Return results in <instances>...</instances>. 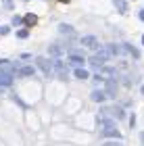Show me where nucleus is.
I'll return each mask as SVG.
<instances>
[{
  "mask_svg": "<svg viewBox=\"0 0 144 146\" xmlns=\"http://www.w3.org/2000/svg\"><path fill=\"white\" fill-rule=\"evenodd\" d=\"M104 92L109 94V98H115L117 96V79H104Z\"/></svg>",
  "mask_w": 144,
  "mask_h": 146,
  "instance_id": "obj_4",
  "label": "nucleus"
},
{
  "mask_svg": "<svg viewBox=\"0 0 144 146\" xmlns=\"http://www.w3.org/2000/svg\"><path fill=\"white\" fill-rule=\"evenodd\" d=\"M102 113H104V115L109 113V115H113V117H117V119H121L123 115H125L121 107H113V109H102Z\"/></svg>",
  "mask_w": 144,
  "mask_h": 146,
  "instance_id": "obj_11",
  "label": "nucleus"
},
{
  "mask_svg": "<svg viewBox=\"0 0 144 146\" xmlns=\"http://www.w3.org/2000/svg\"><path fill=\"white\" fill-rule=\"evenodd\" d=\"M52 73L58 77V79H67L69 77V69H67V63L61 61V58H54L52 61Z\"/></svg>",
  "mask_w": 144,
  "mask_h": 146,
  "instance_id": "obj_2",
  "label": "nucleus"
},
{
  "mask_svg": "<svg viewBox=\"0 0 144 146\" xmlns=\"http://www.w3.org/2000/svg\"><path fill=\"white\" fill-rule=\"evenodd\" d=\"M67 63L73 65V67H84L86 58H84L82 54H77V52H71V54H67Z\"/></svg>",
  "mask_w": 144,
  "mask_h": 146,
  "instance_id": "obj_6",
  "label": "nucleus"
},
{
  "mask_svg": "<svg viewBox=\"0 0 144 146\" xmlns=\"http://www.w3.org/2000/svg\"><path fill=\"white\" fill-rule=\"evenodd\" d=\"M17 38H21V40L29 38V29H19V31H17Z\"/></svg>",
  "mask_w": 144,
  "mask_h": 146,
  "instance_id": "obj_18",
  "label": "nucleus"
},
{
  "mask_svg": "<svg viewBox=\"0 0 144 146\" xmlns=\"http://www.w3.org/2000/svg\"><path fill=\"white\" fill-rule=\"evenodd\" d=\"M125 48H127L129 54H134V58H140V50H138V48H134L132 44H125Z\"/></svg>",
  "mask_w": 144,
  "mask_h": 146,
  "instance_id": "obj_17",
  "label": "nucleus"
},
{
  "mask_svg": "<svg viewBox=\"0 0 144 146\" xmlns=\"http://www.w3.org/2000/svg\"><path fill=\"white\" fill-rule=\"evenodd\" d=\"M4 6H9V9H11V6H13V2H11V0H4Z\"/></svg>",
  "mask_w": 144,
  "mask_h": 146,
  "instance_id": "obj_25",
  "label": "nucleus"
},
{
  "mask_svg": "<svg viewBox=\"0 0 144 146\" xmlns=\"http://www.w3.org/2000/svg\"><path fill=\"white\" fill-rule=\"evenodd\" d=\"M36 65L40 67V71L46 77L52 75V61H50V58H46V56H36Z\"/></svg>",
  "mask_w": 144,
  "mask_h": 146,
  "instance_id": "obj_3",
  "label": "nucleus"
},
{
  "mask_svg": "<svg viewBox=\"0 0 144 146\" xmlns=\"http://www.w3.org/2000/svg\"><path fill=\"white\" fill-rule=\"evenodd\" d=\"M50 54L52 56H61V54H65V48H61L58 44H54V46H50Z\"/></svg>",
  "mask_w": 144,
  "mask_h": 146,
  "instance_id": "obj_16",
  "label": "nucleus"
},
{
  "mask_svg": "<svg viewBox=\"0 0 144 146\" xmlns=\"http://www.w3.org/2000/svg\"><path fill=\"white\" fill-rule=\"evenodd\" d=\"M107 98H109V94H107L104 90H94V92H92V100H94V102H104Z\"/></svg>",
  "mask_w": 144,
  "mask_h": 146,
  "instance_id": "obj_10",
  "label": "nucleus"
},
{
  "mask_svg": "<svg viewBox=\"0 0 144 146\" xmlns=\"http://www.w3.org/2000/svg\"><path fill=\"white\" fill-rule=\"evenodd\" d=\"M21 21H23V19H21V17H17V15H15V17H13V23H15V25H19V23H21Z\"/></svg>",
  "mask_w": 144,
  "mask_h": 146,
  "instance_id": "obj_22",
  "label": "nucleus"
},
{
  "mask_svg": "<svg viewBox=\"0 0 144 146\" xmlns=\"http://www.w3.org/2000/svg\"><path fill=\"white\" fill-rule=\"evenodd\" d=\"M102 146H123V142H104Z\"/></svg>",
  "mask_w": 144,
  "mask_h": 146,
  "instance_id": "obj_21",
  "label": "nucleus"
},
{
  "mask_svg": "<svg viewBox=\"0 0 144 146\" xmlns=\"http://www.w3.org/2000/svg\"><path fill=\"white\" fill-rule=\"evenodd\" d=\"M113 4L117 6V11H119L121 15H125V13H127V2H125V0H113Z\"/></svg>",
  "mask_w": 144,
  "mask_h": 146,
  "instance_id": "obj_15",
  "label": "nucleus"
},
{
  "mask_svg": "<svg viewBox=\"0 0 144 146\" xmlns=\"http://www.w3.org/2000/svg\"><path fill=\"white\" fill-rule=\"evenodd\" d=\"M142 94H144V86H142Z\"/></svg>",
  "mask_w": 144,
  "mask_h": 146,
  "instance_id": "obj_28",
  "label": "nucleus"
},
{
  "mask_svg": "<svg viewBox=\"0 0 144 146\" xmlns=\"http://www.w3.org/2000/svg\"><path fill=\"white\" fill-rule=\"evenodd\" d=\"M11 84H13V75L6 73L4 69H0V86H2V88H9Z\"/></svg>",
  "mask_w": 144,
  "mask_h": 146,
  "instance_id": "obj_8",
  "label": "nucleus"
},
{
  "mask_svg": "<svg viewBox=\"0 0 144 146\" xmlns=\"http://www.w3.org/2000/svg\"><path fill=\"white\" fill-rule=\"evenodd\" d=\"M82 46H86V48H90V50H96L98 46H100V42H98L96 36H84L82 38Z\"/></svg>",
  "mask_w": 144,
  "mask_h": 146,
  "instance_id": "obj_5",
  "label": "nucleus"
},
{
  "mask_svg": "<svg viewBox=\"0 0 144 146\" xmlns=\"http://www.w3.org/2000/svg\"><path fill=\"white\" fill-rule=\"evenodd\" d=\"M9 31H11V27H9V25H0V36H6Z\"/></svg>",
  "mask_w": 144,
  "mask_h": 146,
  "instance_id": "obj_20",
  "label": "nucleus"
},
{
  "mask_svg": "<svg viewBox=\"0 0 144 146\" xmlns=\"http://www.w3.org/2000/svg\"><path fill=\"white\" fill-rule=\"evenodd\" d=\"M109 50H111V54H113V56H123L127 52L125 44H109Z\"/></svg>",
  "mask_w": 144,
  "mask_h": 146,
  "instance_id": "obj_7",
  "label": "nucleus"
},
{
  "mask_svg": "<svg viewBox=\"0 0 144 146\" xmlns=\"http://www.w3.org/2000/svg\"><path fill=\"white\" fill-rule=\"evenodd\" d=\"M58 31H61L63 36H75V29L71 27V25H67V23H61V25H58Z\"/></svg>",
  "mask_w": 144,
  "mask_h": 146,
  "instance_id": "obj_12",
  "label": "nucleus"
},
{
  "mask_svg": "<svg viewBox=\"0 0 144 146\" xmlns=\"http://www.w3.org/2000/svg\"><path fill=\"white\" fill-rule=\"evenodd\" d=\"M73 75L77 77V79H90V73L84 69V67H75V73Z\"/></svg>",
  "mask_w": 144,
  "mask_h": 146,
  "instance_id": "obj_14",
  "label": "nucleus"
},
{
  "mask_svg": "<svg viewBox=\"0 0 144 146\" xmlns=\"http://www.w3.org/2000/svg\"><path fill=\"white\" fill-rule=\"evenodd\" d=\"M61 2H69V0H61Z\"/></svg>",
  "mask_w": 144,
  "mask_h": 146,
  "instance_id": "obj_27",
  "label": "nucleus"
},
{
  "mask_svg": "<svg viewBox=\"0 0 144 146\" xmlns=\"http://www.w3.org/2000/svg\"><path fill=\"white\" fill-rule=\"evenodd\" d=\"M142 46H144V36H142Z\"/></svg>",
  "mask_w": 144,
  "mask_h": 146,
  "instance_id": "obj_26",
  "label": "nucleus"
},
{
  "mask_svg": "<svg viewBox=\"0 0 144 146\" xmlns=\"http://www.w3.org/2000/svg\"><path fill=\"white\" fill-rule=\"evenodd\" d=\"M129 125H132V127L136 125V115H132V117H129Z\"/></svg>",
  "mask_w": 144,
  "mask_h": 146,
  "instance_id": "obj_23",
  "label": "nucleus"
},
{
  "mask_svg": "<svg viewBox=\"0 0 144 146\" xmlns=\"http://www.w3.org/2000/svg\"><path fill=\"white\" fill-rule=\"evenodd\" d=\"M100 138H117V140L121 138L117 125L107 117H100Z\"/></svg>",
  "mask_w": 144,
  "mask_h": 146,
  "instance_id": "obj_1",
  "label": "nucleus"
},
{
  "mask_svg": "<svg viewBox=\"0 0 144 146\" xmlns=\"http://www.w3.org/2000/svg\"><path fill=\"white\" fill-rule=\"evenodd\" d=\"M17 75L19 77H31V75H34V67H19Z\"/></svg>",
  "mask_w": 144,
  "mask_h": 146,
  "instance_id": "obj_13",
  "label": "nucleus"
},
{
  "mask_svg": "<svg viewBox=\"0 0 144 146\" xmlns=\"http://www.w3.org/2000/svg\"><path fill=\"white\" fill-rule=\"evenodd\" d=\"M104 63H107V61H104V58L98 54V52H94V54L90 56V65H92V67H96V69H98V67H102Z\"/></svg>",
  "mask_w": 144,
  "mask_h": 146,
  "instance_id": "obj_9",
  "label": "nucleus"
},
{
  "mask_svg": "<svg viewBox=\"0 0 144 146\" xmlns=\"http://www.w3.org/2000/svg\"><path fill=\"white\" fill-rule=\"evenodd\" d=\"M138 17H140V21H142V23H144V9H142V11H140V13H138Z\"/></svg>",
  "mask_w": 144,
  "mask_h": 146,
  "instance_id": "obj_24",
  "label": "nucleus"
},
{
  "mask_svg": "<svg viewBox=\"0 0 144 146\" xmlns=\"http://www.w3.org/2000/svg\"><path fill=\"white\" fill-rule=\"evenodd\" d=\"M36 21H38L36 15H27V17H25V23H27V25H36Z\"/></svg>",
  "mask_w": 144,
  "mask_h": 146,
  "instance_id": "obj_19",
  "label": "nucleus"
}]
</instances>
